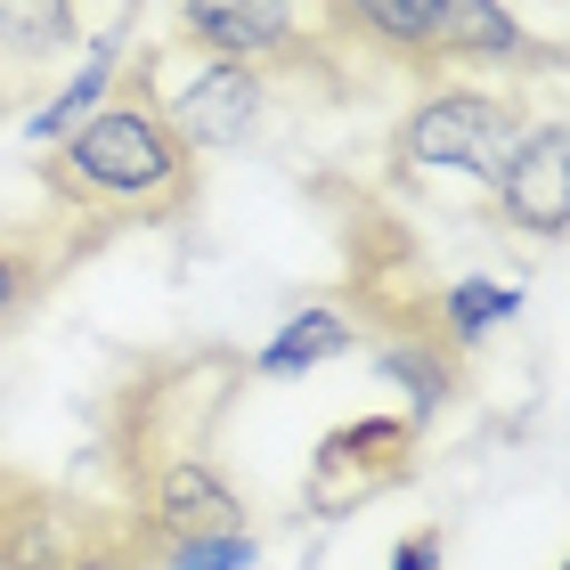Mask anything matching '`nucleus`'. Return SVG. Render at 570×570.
<instances>
[{
  "mask_svg": "<svg viewBox=\"0 0 570 570\" xmlns=\"http://www.w3.org/2000/svg\"><path fill=\"white\" fill-rule=\"evenodd\" d=\"M245 383H253V358L220 351V343L147 351L115 375L107 416H98V449H107L115 481H122L115 513L155 554L253 530L237 481L220 464V432H228V407L245 400Z\"/></svg>",
  "mask_w": 570,
  "mask_h": 570,
  "instance_id": "f257e3e1",
  "label": "nucleus"
},
{
  "mask_svg": "<svg viewBox=\"0 0 570 570\" xmlns=\"http://www.w3.org/2000/svg\"><path fill=\"white\" fill-rule=\"evenodd\" d=\"M33 179L58 213L122 237V228H164V220L188 213L196 188H204V155L122 82L49 155H33Z\"/></svg>",
  "mask_w": 570,
  "mask_h": 570,
  "instance_id": "f03ea898",
  "label": "nucleus"
},
{
  "mask_svg": "<svg viewBox=\"0 0 570 570\" xmlns=\"http://www.w3.org/2000/svg\"><path fill=\"white\" fill-rule=\"evenodd\" d=\"M171 41L262 73V82H326L343 90V41L309 0H171Z\"/></svg>",
  "mask_w": 570,
  "mask_h": 570,
  "instance_id": "7ed1b4c3",
  "label": "nucleus"
},
{
  "mask_svg": "<svg viewBox=\"0 0 570 570\" xmlns=\"http://www.w3.org/2000/svg\"><path fill=\"white\" fill-rule=\"evenodd\" d=\"M122 82H131L196 155L245 147L253 131H262V107H269V82H262V73L228 66V58H213V49H188V41H164V49L122 58Z\"/></svg>",
  "mask_w": 570,
  "mask_h": 570,
  "instance_id": "20e7f679",
  "label": "nucleus"
},
{
  "mask_svg": "<svg viewBox=\"0 0 570 570\" xmlns=\"http://www.w3.org/2000/svg\"><path fill=\"white\" fill-rule=\"evenodd\" d=\"M351 309V326H367L375 334V367L392 392H407V416H440L456 392H464V351L449 326H440V294H400L392 277H375V285H351L343 294Z\"/></svg>",
  "mask_w": 570,
  "mask_h": 570,
  "instance_id": "39448f33",
  "label": "nucleus"
},
{
  "mask_svg": "<svg viewBox=\"0 0 570 570\" xmlns=\"http://www.w3.org/2000/svg\"><path fill=\"white\" fill-rule=\"evenodd\" d=\"M530 122V98L522 90H481V82H432L416 107L400 115L392 155L407 171H464V179H489L498 155L522 139Z\"/></svg>",
  "mask_w": 570,
  "mask_h": 570,
  "instance_id": "423d86ee",
  "label": "nucleus"
},
{
  "mask_svg": "<svg viewBox=\"0 0 570 570\" xmlns=\"http://www.w3.org/2000/svg\"><path fill=\"white\" fill-rule=\"evenodd\" d=\"M416 449H424L416 416H343L334 432H318V449H309L302 513L351 522L358 505H375V498H392V489L416 481Z\"/></svg>",
  "mask_w": 570,
  "mask_h": 570,
  "instance_id": "0eeeda50",
  "label": "nucleus"
},
{
  "mask_svg": "<svg viewBox=\"0 0 570 570\" xmlns=\"http://www.w3.org/2000/svg\"><path fill=\"white\" fill-rule=\"evenodd\" d=\"M122 522L115 505H90L73 489L0 464V570H66Z\"/></svg>",
  "mask_w": 570,
  "mask_h": 570,
  "instance_id": "6e6552de",
  "label": "nucleus"
},
{
  "mask_svg": "<svg viewBox=\"0 0 570 570\" xmlns=\"http://www.w3.org/2000/svg\"><path fill=\"white\" fill-rule=\"evenodd\" d=\"M107 228L73 220V213H41V220H0V343L33 318V309L58 294V285L98 262Z\"/></svg>",
  "mask_w": 570,
  "mask_h": 570,
  "instance_id": "1a4fd4ad",
  "label": "nucleus"
},
{
  "mask_svg": "<svg viewBox=\"0 0 570 570\" xmlns=\"http://www.w3.org/2000/svg\"><path fill=\"white\" fill-rule=\"evenodd\" d=\"M489 188H498L505 228H522V237L554 245L562 228H570V131H562V115H530L522 139L498 155Z\"/></svg>",
  "mask_w": 570,
  "mask_h": 570,
  "instance_id": "9d476101",
  "label": "nucleus"
},
{
  "mask_svg": "<svg viewBox=\"0 0 570 570\" xmlns=\"http://www.w3.org/2000/svg\"><path fill=\"white\" fill-rule=\"evenodd\" d=\"M473 66H505V73H554V41H538L505 0H449L424 58V90L432 82H464Z\"/></svg>",
  "mask_w": 570,
  "mask_h": 570,
  "instance_id": "9b49d317",
  "label": "nucleus"
},
{
  "mask_svg": "<svg viewBox=\"0 0 570 570\" xmlns=\"http://www.w3.org/2000/svg\"><path fill=\"white\" fill-rule=\"evenodd\" d=\"M440 9H449V0H326V24H334L343 49H367V58H383V66H400V73L424 82Z\"/></svg>",
  "mask_w": 570,
  "mask_h": 570,
  "instance_id": "f8f14e48",
  "label": "nucleus"
},
{
  "mask_svg": "<svg viewBox=\"0 0 570 570\" xmlns=\"http://www.w3.org/2000/svg\"><path fill=\"white\" fill-rule=\"evenodd\" d=\"M351 343H358L351 309H343V302H318V309H302V318L285 326L269 351H253V383H285V375H309V367H326V358H343Z\"/></svg>",
  "mask_w": 570,
  "mask_h": 570,
  "instance_id": "ddd939ff",
  "label": "nucleus"
},
{
  "mask_svg": "<svg viewBox=\"0 0 570 570\" xmlns=\"http://www.w3.org/2000/svg\"><path fill=\"white\" fill-rule=\"evenodd\" d=\"M122 58H131L122 41H98L90 58H82V73H73V82H66L58 98H41V107L24 115V131H33L41 147H49V139H66V131H73V122H82L90 107H107V90L122 82Z\"/></svg>",
  "mask_w": 570,
  "mask_h": 570,
  "instance_id": "4468645a",
  "label": "nucleus"
},
{
  "mask_svg": "<svg viewBox=\"0 0 570 570\" xmlns=\"http://www.w3.org/2000/svg\"><path fill=\"white\" fill-rule=\"evenodd\" d=\"M522 318V285H498V277H464V285H440V326L456 334L464 351L489 343V326Z\"/></svg>",
  "mask_w": 570,
  "mask_h": 570,
  "instance_id": "2eb2a0df",
  "label": "nucleus"
},
{
  "mask_svg": "<svg viewBox=\"0 0 570 570\" xmlns=\"http://www.w3.org/2000/svg\"><path fill=\"white\" fill-rule=\"evenodd\" d=\"M171 570H245L253 562V530H228V538H196V547H171Z\"/></svg>",
  "mask_w": 570,
  "mask_h": 570,
  "instance_id": "dca6fc26",
  "label": "nucleus"
},
{
  "mask_svg": "<svg viewBox=\"0 0 570 570\" xmlns=\"http://www.w3.org/2000/svg\"><path fill=\"white\" fill-rule=\"evenodd\" d=\"M440 562H449V530H440V522L407 530L400 547H392V570H440Z\"/></svg>",
  "mask_w": 570,
  "mask_h": 570,
  "instance_id": "f3484780",
  "label": "nucleus"
}]
</instances>
